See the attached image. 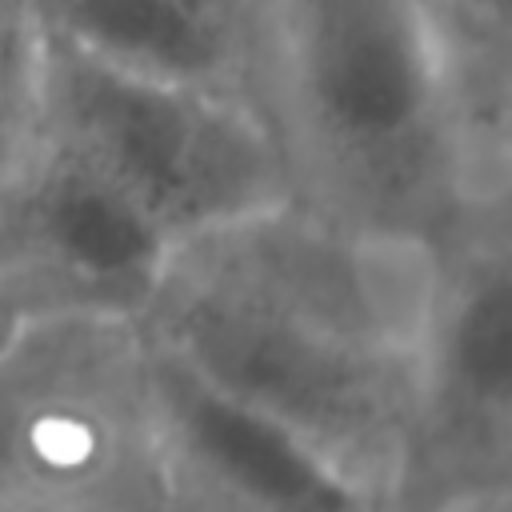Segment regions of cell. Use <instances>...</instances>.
<instances>
[{"instance_id":"1","label":"cell","mask_w":512,"mask_h":512,"mask_svg":"<svg viewBox=\"0 0 512 512\" xmlns=\"http://www.w3.org/2000/svg\"><path fill=\"white\" fill-rule=\"evenodd\" d=\"M432 256L280 200L184 236L140 328L388 500Z\"/></svg>"},{"instance_id":"2","label":"cell","mask_w":512,"mask_h":512,"mask_svg":"<svg viewBox=\"0 0 512 512\" xmlns=\"http://www.w3.org/2000/svg\"><path fill=\"white\" fill-rule=\"evenodd\" d=\"M264 116L288 200L348 232L440 248L492 204L476 192L416 0H276Z\"/></svg>"},{"instance_id":"3","label":"cell","mask_w":512,"mask_h":512,"mask_svg":"<svg viewBox=\"0 0 512 512\" xmlns=\"http://www.w3.org/2000/svg\"><path fill=\"white\" fill-rule=\"evenodd\" d=\"M0 500L168 512L140 320H20L0 348Z\"/></svg>"},{"instance_id":"4","label":"cell","mask_w":512,"mask_h":512,"mask_svg":"<svg viewBox=\"0 0 512 512\" xmlns=\"http://www.w3.org/2000/svg\"><path fill=\"white\" fill-rule=\"evenodd\" d=\"M36 128L116 180L176 244L288 200V168L256 104L112 68L44 28Z\"/></svg>"},{"instance_id":"5","label":"cell","mask_w":512,"mask_h":512,"mask_svg":"<svg viewBox=\"0 0 512 512\" xmlns=\"http://www.w3.org/2000/svg\"><path fill=\"white\" fill-rule=\"evenodd\" d=\"M512 492V212L472 208L432 256L388 512Z\"/></svg>"},{"instance_id":"6","label":"cell","mask_w":512,"mask_h":512,"mask_svg":"<svg viewBox=\"0 0 512 512\" xmlns=\"http://www.w3.org/2000/svg\"><path fill=\"white\" fill-rule=\"evenodd\" d=\"M172 248L116 180L40 128L0 188V292L20 320H140Z\"/></svg>"},{"instance_id":"7","label":"cell","mask_w":512,"mask_h":512,"mask_svg":"<svg viewBox=\"0 0 512 512\" xmlns=\"http://www.w3.org/2000/svg\"><path fill=\"white\" fill-rule=\"evenodd\" d=\"M148 372L168 512H388L380 492L352 480L288 424L236 400L152 340Z\"/></svg>"},{"instance_id":"8","label":"cell","mask_w":512,"mask_h":512,"mask_svg":"<svg viewBox=\"0 0 512 512\" xmlns=\"http://www.w3.org/2000/svg\"><path fill=\"white\" fill-rule=\"evenodd\" d=\"M64 44L168 84L268 108L276 0H28ZM268 120V116H264ZM272 128V124H268Z\"/></svg>"},{"instance_id":"9","label":"cell","mask_w":512,"mask_h":512,"mask_svg":"<svg viewBox=\"0 0 512 512\" xmlns=\"http://www.w3.org/2000/svg\"><path fill=\"white\" fill-rule=\"evenodd\" d=\"M484 200L512 188V0H416Z\"/></svg>"},{"instance_id":"10","label":"cell","mask_w":512,"mask_h":512,"mask_svg":"<svg viewBox=\"0 0 512 512\" xmlns=\"http://www.w3.org/2000/svg\"><path fill=\"white\" fill-rule=\"evenodd\" d=\"M40 28L28 0H0V188L36 132Z\"/></svg>"},{"instance_id":"11","label":"cell","mask_w":512,"mask_h":512,"mask_svg":"<svg viewBox=\"0 0 512 512\" xmlns=\"http://www.w3.org/2000/svg\"><path fill=\"white\" fill-rule=\"evenodd\" d=\"M440 512H512V492H496V496H480V500H464Z\"/></svg>"},{"instance_id":"12","label":"cell","mask_w":512,"mask_h":512,"mask_svg":"<svg viewBox=\"0 0 512 512\" xmlns=\"http://www.w3.org/2000/svg\"><path fill=\"white\" fill-rule=\"evenodd\" d=\"M16 324H20V316L12 312V304L4 300V292H0V348L8 344V336L16 332Z\"/></svg>"},{"instance_id":"13","label":"cell","mask_w":512,"mask_h":512,"mask_svg":"<svg viewBox=\"0 0 512 512\" xmlns=\"http://www.w3.org/2000/svg\"><path fill=\"white\" fill-rule=\"evenodd\" d=\"M0 512H48V508H20V504H4L0 500Z\"/></svg>"}]
</instances>
